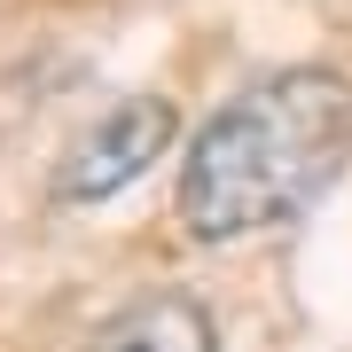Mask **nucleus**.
Returning <instances> with one entry per match:
<instances>
[{
    "mask_svg": "<svg viewBox=\"0 0 352 352\" xmlns=\"http://www.w3.org/2000/svg\"><path fill=\"white\" fill-rule=\"evenodd\" d=\"M180 133V118H173V102L164 94H126L102 126H87L71 141V157L55 164V204H102V196H118L126 180H141L157 164V149Z\"/></svg>",
    "mask_w": 352,
    "mask_h": 352,
    "instance_id": "obj_2",
    "label": "nucleus"
},
{
    "mask_svg": "<svg viewBox=\"0 0 352 352\" xmlns=\"http://www.w3.org/2000/svg\"><path fill=\"white\" fill-rule=\"evenodd\" d=\"M87 352H212V314L188 289H149L94 329Z\"/></svg>",
    "mask_w": 352,
    "mask_h": 352,
    "instance_id": "obj_3",
    "label": "nucleus"
},
{
    "mask_svg": "<svg viewBox=\"0 0 352 352\" xmlns=\"http://www.w3.org/2000/svg\"><path fill=\"white\" fill-rule=\"evenodd\" d=\"M352 157V78L329 63L266 71L227 94L180 164V219L204 243L258 235L305 212Z\"/></svg>",
    "mask_w": 352,
    "mask_h": 352,
    "instance_id": "obj_1",
    "label": "nucleus"
}]
</instances>
